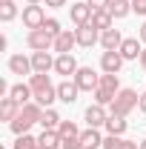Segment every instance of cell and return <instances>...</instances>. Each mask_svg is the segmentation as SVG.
Returning <instances> with one entry per match:
<instances>
[{
  "instance_id": "32",
  "label": "cell",
  "mask_w": 146,
  "mask_h": 149,
  "mask_svg": "<svg viewBox=\"0 0 146 149\" xmlns=\"http://www.w3.org/2000/svg\"><path fill=\"white\" fill-rule=\"evenodd\" d=\"M40 29H46V32H49L52 37H57L60 32H63V29H60V20H55V17H46V23H43Z\"/></svg>"
},
{
  "instance_id": "1",
  "label": "cell",
  "mask_w": 146,
  "mask_h": 149,
  "mask_svg": "<svg viewBox=\"0 0 146 149\" xmlns=\"http://www.w3.org/2000/svg\"><path fill=\"white\" fill-rule=\"evenodd\" d=\"M40 118H43V106H40L37 100H29V103H23V106H20L17 118H15L9 126H12L15 135H26L35 123H40Z\"/></svg>"
},
{
  "instance_id": "27",
  "label": "cell",
  "mask_w": 146,
  "mask_h": 149,
  "mask_svg": "<svg viewBox=\"0 0 146 149\" xmlns=\"http://www.w3.org/2000/svg\"><path fill=\"white\" fill-rule=\"evenodd\" d=\"M29 86H32V92H40V89H46V86H52V80H49V74H43V72H35L32 77H29Z\"/></svg>"
},
{
  "instance_id": "7",
  "label": "cell",
  "mask_w": 146,
  "mask_h": 149,
  "mask_svg": "<svg viewBox=\"0 0 146 149\" xmlns=\"http://www.w3.org/2000/svg\"><path fill=\"white\" fill-rule=\"evenodd\" d=\"M46 23V12L43 6H23V26L32 32V29H40Z\"/></svg>"
},
{
  "instance_id": "3",
  "label": "cell",
  "mask_w": 146,
  "mask_h": 149,
  "mask_svg": "<svg viewBox=\"0 0 146 149\" xmlns=\"http://www.w3.org/2000/svg\"><path fill=\"white\" fill-rule=\"evenodd\" d=\"M26 43H29L32 52H49V49H55V37L49 35L46 29H32L26 35Z\"/></svg>"
},
{
  "instance_id": "12",
  "label": "cell",
  "mask_w": 146,
  "mask_h": 149,
  "mask_svg": "<svg viewBox=\"0 0 146 149\" xmlns=\"http://www.w3.org/2000/svg\"><path fill=\"white\" fill-rule=\"evenodd\" d=\"M120 43H123L120 29H106V32H100V46H103V52H117Z\"/></svg>"
},
{
  "instance_id": "28",
  "label": "cell",
  "mask_w": 146,
  "mask_h": 149,
  "mask_svg": "<svg viewBox=\"0 0 146 149\" xmlns=\"http://www.w3.org/2000/svg\"><path fill=\"white\" fill-rule=\"evenodd\" d=\"M100 89H109V92H120V77H117V74L103 72V74H100Z\"/></svg>"
},
{
  "instance_id": "2",
  "label": "cell",
  "mask_w": 146,
  "mask_h": 149,
  "mask_svg": "<svg viewBox=\"0 0 146 149\" xmlns=\"http://www.w3.org/2000/svg\"><path fill=\"white\" fill-rule=\"evenodd\" d=\"M138 100H140V95L135 92V89H120V92L115 95L112 106H109V115H120V118H126L129 112L138 106Z\"/></svg>"
},
{
  "instance_id": "42",
  "label": "cell",
  "mask_w": 146,
  "mask_h": 149,
  "mask_svg": "<svg viewBox=\"0 0 146 149\" xmlns=\"http://www.w3.org/2000/svg\"><path fill=\"white\" fill-rule=\"evenodd\" d=\"M40 3H46V0H26V6H40Z\"/></svg>"
},
{
  "instance_id": "35",
  "label": "cell",
  "mask_w": 146,
  "mask_h": 149,
  "mask_svg": "<svg viewBox=\"0 0 146 149\" xmlns=\"http://www.w3.org/2000/svg\"><path fill=\"white\" fill-rule=\"evenodd\" d=\"M132 12L140 15V17H146V0H132Z\"/></svg>"
},
{
  "instance_id": "37",
  "label": "cell",
  "mask_w": 146,
  "mask_h": 149,
  "mask_svg": "<svg viewBox=\"0 0 146 149\" xmlns=\"http://www.w3.org/2000/svg\"><path fill=\"white\" fill-rule=\"evenodd\" d=\"M120 149H140V143H135V141H123Z\"/></svg>"
},
{
  "instance_id": "33",
  "label": "cell",
  "mask_w": 146,
  "mask_h": 149,
  "mask_svg": "<svg viewBox=\"0 0 146 149\" xmlns=\"http://www.w3.org/2000/svg\"><path fill=\"white\" fill-rule=\"evenodd\" d=\"M120 143H123L120 135H106L103 138V149H120Z\"/></svg>"
},
{
  "instance_id": "16",
  "label": "cell",
  "mask_w": 146,
  "mask_h": 149,
  "mask_svg": "<svg viewBox=\"0 0 146 149\" xmlns=\"http://www.w3.org/2000/svg\"><path fill=\"white\" fill-rule=\"evenodd\" d=\"M9 72L12 74H32V57H23V55H12L9 57Z\"/></svg>"
},
{
  "instance_id": "8",
  "label": "cell",
  "mask_w": 146,
  "mask_h": 149,
  "mask_svg": "<svg viewBox=\"0 0 146 149\" xmlns=\"http://www.w3.org/2000/svg\"><path fill=\"white\" fill-rule=\"evenodd\" d=\"M77 69H80V66H77L74 55H57V57H55V72L63 74L66 80H69V77H74V74H77Z\"/></svg>"
},
{
  "instance_id": "24",
  "label": "cell",
  "mask_w": 146,
  "mask_h": 149,
  "mask_svg": "<svg viewBox=\"0 0 146 149\" xmlns=\"http://www.w3.org/2000/svg\"><path fill=\"white\" fill-rule=\"evenodd\" d=\"M15 17H17V3L15 0H0V20L12 23Z\"/></svg>"
},
{
  "instance_id": "21",
  "label": "cell",
  "mask_w": 146,
  "mask_h": 149,
  "mask_svg": "<svg viewBox=\"0 0 146 149\" xmlns=\"http://www.w3.org/2000/svg\"><path fill=\"white\" fill-rule=\"evenodd\" d=\"M126 118H120V115H109V120H106V135H120L123 138V132H126Z\"/></svg>"
},
{
  "instance_id": "29",
  "label": "cell",
  "mask_w": 146,
  "mask_h": 149,
  "mask_svg": "<svg viewBox=\"0 0 146 149\" xmlns=\"http://www.w3.org/2000/svg\"><path fill=\"white\" fill-rule=\"evenodd\" d=\"M15 149H43V146H40V141H37V138H32V135L26 132V135H17Z\"/></svg>"
},
{
  "instance_id": "40",
  "label": "cell",
  "mask_w": 146,
  "mask_h": 149,
  "mask_svg": "<svg viewBox=\"0 0 146 149\" xmlns=\"http://www.w3.org/2000/svg\"><path fill=\"white\" fill-rule=\"evenodd\" d=\"M138 37H140V43H146V20H143V26L138 29Z\"/></svg>"
},
{
  "instance_id": "31",
  "label": "cell",
  "mask_w": 146,
  "mask_h": 149,
  "mask_svg": "<svg viewBox=\"0 0 146 149\" xmlns=\"http://www.w3.org/2000/svg\"><path fill=\"white\" fill-rule=\"evenodd\" d=\"M92 95H95V103H100V106H112V100H115V95H117V92H109V89H100V86H97Z\"/></svg>"
},
{
  "instance_id": "38",
  "label": "cell",
  "mask_w": 146,
  "mask_h": 149,
  "mask_svg": "<svg viewBox=\"0 0 146 149\" xmlns=\"http://www.w3.org/2000/svg\"><path fill=\"white\" fill-rule=\"evenodd\" d=\"M138 109L146 115V92H140V100H138Z\"/></svg>"
},
{
  "instance_id": "23",
  "label": "cell",
  "mask_w": 146,
  "mask_h": 149,
  "mask_svg": "<svg viewBox=\"0 0 146 149\" xmlns=\"http://www.w3.org/2000/svg\"><path fill=\"white\" fill-rule=\"evenodd\" d=\"M35 100L43 106V109H49V106L57 100V86H46V89H40V92L35 95Z\"/></svg>"
},
{
  "instance_id": "4",
  "label": "cell",
  "mask_w": 146,
  "mask_h": 149,
  "mask_svg": "<svg viewBox=\"0 0 146 149\" xmlns=\"http://www.w3.org/2000/svg\"><path fill=\"white\" fill-rule=\"evenodd\" d=\"M72 80L80 86V92H95V89L100 86V74L95 72L92 66H80V69H77V74H74Z\"/></svg>"
},
{
  "instance_id": "30",
  "label": "cell",
  "mask_w": 146,
  "mask_h": 149,
  "mask_svg": "<svg viewBox=\"0 0 146 149\" xmlns=\"http://www.w3.org/2000/svg\"><path fill=\"white\" fill-rule=\"evenodd\" d=\"M57 132H60V138H80V129H77L74 120H60Z\"/></svg>"
},
{
  "instance_id": "18",
  "label": "cell",
  "mask_w": 146,
  "mask_h": 149,
  "mask_svg": "<svg viewBox=\"0 0 146 149\" xmlns=\"http://www.w3.org/2000/svg\"><path fill=\"white\" fill-rule=\"evenodd\" d=\"M9 97H15L20 106H23V103L35 100V92H32V86H29V83H15V86H12V92H9Z\"/></svg>"
},
{
  "instance_id": "22",
  "label": "cell",
  "mask_w": 146,
  "mask_h": 149,
  "mask_svg": "<svg viewBox=\"0 0 146 149\" xmlns=\"http://www.w3.org/2000/svg\"><path fill=\"white\" fill-rule=\"evenodd\" d=\"M129 12H132V0H109V15L112 17H126Z\"/></svg>"
},
{
  "instance_id": "26",
  "label": "cell",
  "mask_w": 146,
  "mask_h": 149,
  "mask_svg": "<svg viewBox=\"0 0 146 149\" xmlns=\"http://www.w3.org/2000/svg\"><path fill=\"white\" fill-rule=\"evenodd\" d=\"M112 15H109V9H100V12H95V15H92V23H95V26H97V29H100V32H106V29H112Z\"/></svg>"
},
{
  "instance_id": "11",
  "label": "cell",
  "mask_w": 146,
  "mask_h": 149,
  "mask_svg": "<svg viewBox=\"0 0 146 149\" xmlns=\"http://www.w3.org/2000/svg\"><path fill=\"white\" fill-rule=\"evenodd\" d=\"M123 60H138L140 52H143V46H140V37H123V43H120V49H117Z\"/></svg>"
},
{
  "instance_id": "41",
  "label": "cell",
  "mask_w": 146,
  "mask_h": 149,
  "mask_svg": "<svg viewBox=\"0 0 146 149\" xmlns=\"http://www.w3.org/2000/svg\"><path fill=\"white\" fill-rule=\"evenodd\" d=\"M138 63H140V69H143V72H146V49H143V52H140V57H138Z\"/></svg>"
},
{
  "instance_id": "39",
  "label": "cell",
  "mask_w": 146,
  "mask_h": 149,
  "mask_svg": "<svg viewBox=\"0 0 146 149\" xmlns=\"http://www.w3.org/2000/svg\"><path fill=\"white\" fill-rule=\"evenodd\" d=\"M46 6H52V9H60V6H66V0H46Z\"/></svg>"
},
{
  "instance_id": "15",
  "label": "cell",
  "mask_w": 146,
  "mask_h": 149,
  "mask_svg": "<svg viewBox=\"0 0 146 149\" xmlns=\"http://www.w3.org/2000/svg\"><path fill=\"white\" fill-rule=\"evenodd\" d=\"M32 69L49 74L52 69H55V57L49 55V52H32Z\"/></svg>"
},
{
  "instance_id": "43",
  "label": "cell",
  "mask_w": 146,
  "mask_h": 149,
  "mask_svg": "<svg viewBox=\"0 0 146 149\" xmlns=\"http://www.w3.org/2000/svg\"><path fill=\"white\" fill-rule=\"evenodd\" d=\"M140 149H146V138H143V141H140Z\"/></svg>"
},
{
  "instance_id": "6",
  "label": "cell",
  "mask_w": 146,
  "mask_h": 149,
  "mask_svg": "<svg viewBox=\"0 0 146 149\" xmlns=\"http://www.w3.org/2000/svg\"><path fill=\"white\" fill-rule=\"evenodd\" d=\"M83 120L89 123L92 129H100V126H106V120H109V112H106V106H100V103H92L89 109L83 112Z\"/></svg>"
},
{
  "instance_id": "17",
  "label": "cell",
  "mask_w": 146,
  "mask_h": 149,
  "mask_svg": "<svg viewBox=\"0 0 146 149\" xmlns=\"http://www.w3.org/2000/svg\"><path fill=\"white\" fill-rule=\"evenodd\" d=\"M20 112V103L15 100V97H0V120H15Z\"/></svg>"
},
{
  "instance_id": "25",
  "label": "cell",
  "mask_w": 146,
  "mask_h": 149,
  "mask_svg": "<svg viewBox=\"0 0 146 149\" xmlns=\"http://www.w3.org/2000/svg\"><path fill=\"white\" fill-rule=\"evenodd\" d=\"M60 120H63V118H60V115H57V112L52 109V106H49V109H43L40 126H43V129H57V126H60Z\"/></svg>"
},
{
  "instance_id": "10",
  "label": "cell",
  "mask_w": 146,
  "mask_h": 149,
  "mask_svg": "<svg viewBox=\"0 0 146 149\" xmlns=\"http://www.w3.org/2000/svg\"><path fill=\"white\" fill-rule=\"evenodd\" d=\"M92 15H95V9H92L89 3H72V6H69V17L74 20V26L92 23Z\"/></svg>"
},
{
  "instance_id": "14",
  "label": "cell",
  "mask_w": 146,
  "mask_h": 149,
  "mask_svg": "<svg viewBox=\"0 0 146 149\" xmlns=\"http://www.w3.org/2000/svg\"><path fill=\"white\" fill-rule=\"evenodd\" d=\"M120 66H123V55H120V52H103V55H100V69H103V72L117 74Z\"/></svg>"
},
{
  "instance_id": "13",
  "label": "cell",
  "mask_w": 146,
  "mask_h": 149,
  "mask_svg": "<svg viewBox=\"0 0 146 149\" xmlns=\"http://www.w3.org/2000/svg\"><path fill=\"white\" fill-rule=\"evenodd\" d=\"M77 95H80V86H77L74 80H60V83H57V100H63V103H74Z\"/></svg>"
},
{
  "instance_id": "19",
  "label": "cell",
  "mask_w": 146,
  "mask_h": 149,
  "mask_svg": "<svg viewBox=\"0 0 146 149\" xmlns=\"http://www.w3.org/2000/svg\"><path fill=\"white\" fill-rule=\"evenodd\" d=\"M37 141H40L43 149H60V143H63V138H60L57 129H43V135H40Z\"/></svg>"
},
{
  "instance_id": "34",
  "label": "cell",
  "mask_w": 146,
  "mask_h": 149,
  "mask_svg": "<svg viewBox=\"0 0 146 149\" xmlns=\"http://www.w3.org/2000/svg\"><path fill=\"white\" fill-rule=\"evenodd\" d=\"M60 149H83V143H80V138H63Z\"/></svg>"
},
{
  "instance_id": "9",
  "label": "cell",
  "mask_w": 146,
  "mask_h": 149,
  "mask_svg": "<svg viewBox=\"0 0 146 149\" xmlns=\"http://www.w3.org/2000/svg\"><path fill=\"white\" fill-rule=\"evenodd\" d=\"M74 46H77V35L69 32V29H63V32L55 37V52L57 55H72Z\"/></svg>"
},
{
  "instance_id": "5",
  "label": "cell",
  "mask_w": 146,
  "mask_h": 149,
  "mask_svg": "<svg viewBox=\"0 0 146 149\" xmlns=\"http://www.w3.org/2000/svg\"><path fill=\"white\" fill-rule=\"evenodd\" d=\"M74 35H77V46H83V49H92L95 43H100V29H97L95 23H83V26H77Z\"/></svg>"
},
{
  "instance_id": "20",
  "label": "cell",
  "mask_w": 146,
  "mask_h": 149,
  "mask_svg": "<svg viewBox=\"0 0 146 149\" xmlns=\"http://www.w3.org/2000/svg\"><path fill=\"white\" fill-rule=\"evenodd\" d=\"M80 143H83V149H97V146H103V138H100V132L97 129H86V132H80Z\"/></svg>"
},
{
  "instance_id": "36",
  "label": "cell",
  "mask_w": 146,
  "mask_h": 149,
  "mask_svg": "<svg viewBox=\"0 0 146 149\" xmlns=\"http://www.w3.org/2000/svg\"><path fill=\"white\" fill-rule=\"evenodd\" d=\"M95 12H100V9H109V0H86Z\"/></svg>"
}]
</instances>
